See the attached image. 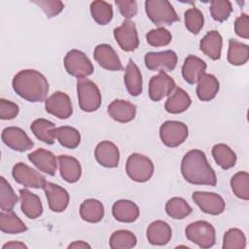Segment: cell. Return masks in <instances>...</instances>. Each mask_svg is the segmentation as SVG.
Masks as SVG:
<instances>
[{
	"instance_id": "obj_1",
	"label": "cell",
	"mask_w": 249,
	"mask_h": 249,
	"mask_svg": "<svg viewBox=\"0 0 249 249\" xmlns=\"http://www.w3.org/2000/svg\"><path fill=\"white\" fill-rule=\"evenodd\" d=\"M181 173L184 179L194 185L216 186L217 177L210 166L205 154L197 149L189 151L181 161Z\"/></svg>"
},
{
	"instance_id": "obj_2",
	"label": "cell",
	"mask_w": 249,
	"mask_h": 249,
	"mask_svg": "<svg viewBox=\"0 0 249 249\" xmlns=\"http://www.w3.org/2000/svg\"><path fill=\"white\" fill-rule=\"evenodd\" d=\"M12 86L16 93L29 102H42L47 98L49 83L37 70L25 69L15 75Z\"/></svg>"
},
{
	"instance_id": "obj_3",
	"label": "cell",
	"mask_w": 249,
	"mask_h": 249,
	"mask_svg": "<svg viewBox=\"0 0 249 249\" xmlns=\"http://www.w3.org/2000/svg\"><path fill=\"white\" fill-rule=\"evenodd\" d=\"M145 11L148 18L158 26L171 25L179 20V17L167 0H147Z\"/></svg>"
},
{
	"instance_id": "obj_4",
	"label": "cell",
	"mask_w": 249,
	"mask_h": 249,
	"mask_svg": "<svg viewBox=\"0 0 249 249\" xmlns=\"http://www.w3.org/2000/svg\"><path fill=\"white\" fill-rule=\"evenodd\" d=\"M79 106L85 112H94L101 105V93L98 87L89 79L77 81Z\"/></svg>"
},
{
	"instance_id": "obj_5",
	"label": "cell",
	"mask_w": 249,
	"mask_h": 249,
	"mask_svg": "<svg viewBox=\"0 0 249 249\" xmlns=\"http://www.w3.org/2000/svg\"><path fill=\"white\" fill-rule=\"evenodd\" d=\"M125 171L130 179L138 183H144L151 179L154 173L153 161L146 156L134 153L126 160Z\"/></svg>"
},
{
	"instance_id": "obj_6",
	"label": "cell",
	"mask_w": 249,
	"mask_h": 249,
	"mask_svg": "<svg viewBox=\"0 0 249 249\" xmlns=\"http://www.w3.org/2000/svg\"><path fill=\"white\" fill-rule=\"evenodd\" d=\"M186 237L200 248H210L215 244L216 234L213 226L206 221H196L187 226Z\"/></svg>"
},
{
	"instance_id": "obj_7",
	"label": "cell",
	"mask_w": 249,
	"mask_h": 249,
	"mask_svg": "<svg viewBox=\"0 0 249 249\" xmlns=\"http://www.w3.org/2000/svg\"><path fill=\"white\" fill-rule=\"evenodd\" d=\"M64 67L68 74L79 79L93 73V65L89 57L79 50L69 51L64 57Z\"/></svg>"
},
{
	"instance_id": "obj_8",
	"label": "cell",
	"mask_w": 249,
	"mask_h": 249,
	"mask_svg": "<svg viewBox=\"0 0 249 249\" xmlns=\"http://www.w3.org/2000/svg\"><path fill=\"white\" fill-rule=\"evenodd\" d=\"M188 126L178 121H166L160 127V137L162 143L170 148L181 145L188 137Z\"/></svg>"
},
{
	"instance_id": "obj_9",
	"label": "cell",
	"mask_w": 249,
	"mask_h": 249,
	"mask_svg": "<svg viewBox=\"0 0 249 249\" xmlns=\"http://www.w3.org/2000/svg\"><path fill=\"white\" fill-rule=\"evenodd\" d=\"M12 174L16 182L26 188L43 189L47 182L42 174L23 162L16 163L13 167Z\"/></svg>"
},
{
	"instance_id": "obj_10",
	"label": "cell",
	"mask_w": 249,
	"mask_h": 249,
	"mask_svg": "<svg viewBox=\"0 0 249 249\" xmlns=\"http://www.w3.org/2000/svg\"><path fill=\"white\" fill-rule=\"evenodd\" d=\"M177 54L174 51L166 50L160 53H147L144 57L145 65L152 71H172L177 65Z\"/></svg>"
},
{
	"instance_id": "obj_11",
	"label": "cell",
	"mask_w": 249,
	"mask_h": 249,
	"mask_svg": "<svg viewBox=\"0 0 249 249\" xmlns=\"http://www.w3.org/2000/svg\"><path fill=\"white\" fill-rule=\"evenodd\" d=\"M192 198L201 211L206 214L219 215L224 212L226 207L224 198L215 193L196 191L193 193Z\"/></svg>"
},
{
	"instance_id": "obj_12",
	"label": "cell",
	"mask_w": 249,
	"mask_h": 249,
	"mask_svg": "<svg viewBox=\"0 0 249 249\" xmlns=\"http://www.w3.org/2000/svg\"><path fill=\"white\" fill-rule=\"evenodd\" d=\"M114 37L124 52H133L139 46V39L136 26L133 21L126 19L123 24L114 29Z\"/></svg>"
},
{
	"instance_id": "obj_13",
	"label": "cell",
	"mask_w": 249,
	"mask_h": 249,
	"mask_svg": "<svg viewBox=\"0 0 249 249\" xmlns=\"http://www.w3.org/2000/svg\"><path fill=\"white\" fill-rule=\"evenodd\" d=\"M46 111L58 118V119H68L72 113V103L70 97L63 91H55L45 101Z\"/></svg>"
},
{
	"instance_id": "obj_14",
	"label": "cell",
	"mask_w": 249,
	"mask_h": 249,
	"mask_svg": "<svg viewBox=\"0 0 249 249\" xmlns=\"http://www.w3.org/2000/svg\"><path fill=\"white\" fill-rule=\"evenodd\" d=\"M2 141L12 150L18 152H24L30 150L34 143L28 137L26 132L20 127L9 126L3 129L2 131Z\"/></svg>"
},
{
	"instance_id": "obj_15",
	"label": "cell",
	"mask_w": 249,
	"mask_h": 249,
	"mask_svg": "<svg viewBox=\"0 0 249 249\" xmlns=\"http://www.w3.org/2000/svg\"><path fill=\"white\" fill-rule=\"evenodd\" d=\"M175 88L174 80L165 72L161 71L151 78L149 82V96L153 101H160L169 95Z\"/></svg>"
},
{
	"instance_id": "obj_16",
	"label": "cell",
	"mask_w": 249,
	"mask_h": 249,
	"mask_svg": "<svg viewBox=\"0 0 249 249\" xmlns=\"http://www.w3.org/2000/svg\"><path fill=\"white\" fill-rule=\"evenodd\" d=\"M43 190L45 191L49 207L52 211L62 212L67 208L69 195L65 189L56 184L46 182Z\"/></svg>"
},
{
	"instance_id": "obj_17",
	"label": "cell",
	"mask_w": 249,
	"mask_h": 249,
	"mask_svg": "<svg viewBox=\"0 0 249 249\" xmlns=\"http://www.w3.org/2000/svg\"><path fill=\"white\" fill-rule=\"evenodd\" d=\"M93 56L98 64L106 70L120 71L124 68L117 53L108 44H100L96 46L93 52Z\"/></svg>"
},
{
	"instance_id": "obj_18",
	"label": "cell",
	"mask_w": 249,
	"mask_h": 249,
	"mask_svg": "<svg viewBox=\"0 0 249 249\" xmlns=\"http://www.w3.org/2000/svg\"><path fill=\"white\" fill-rule=\"evenodd\" d=\"M94 157L100 165L107 168H114L119 164L120 152L113 142L102 141L96 146Z\"/></svg>"
},
{
	"instance_id": "obj_19",
	"label": "cell",
	"mask_w": 249,
	"mask_h": 249,
	"mask_svg": "<svg viewBox=\"0 0 249 249\" xmlns=\"http://www.w3.org/2000/svg\"><path fill=\"white\" fill-rule=\"evenodd\" d=\"M206 67V63L201 58L191 54L187 56L184 61L182 66V76L188 84L195 85L205 74Z\"/></svg>"
},
{
	"instance_id": "obj_20",
	"label": "cell",
	"mask_w": 249,
	"mask_h": 249,
	"mask_svg": "<svg viewBox=\"0 0 249 249\" xmlns=\"http://www.w3.org/2000/svg\"><path fill=\"white\" fill-rule=\"evenodd\" d=\"M28 160L39 169L40 171L53 176L56 171L57 163L54 155L48 150L38 149L28 155Z\"/></svg>"
},
{
	"instance_id": "obj_21",
	"label": "cell",
	"mask_w": 249,
	"mask_h": 249,
	"mask_svg": "<svg viewBox=\"0 0 249 249\" xmlns=\"http://www.w3.org/2000/svg\"><path fill=\"white\" fill-rule=\"evenodd\" d=\"M108 114L119 123H128L135 118L136 106L129 101L116 99L109 104Z\"/></svg>"
},
{
	"instance_id": "obj_22",
	"label": "cell",
	"mask_w": 249,
	"mask_h": 249,
	"mask_svg": "<svg viewBox=\"0 0 249 249\" xmlns=\"http://www.w3.org/2000/svg\"><path fill=\"white\" fill-rule=\"evenodd\" d=\"M20 208L22 213L29 219H36L43 213V206L40 197L27 189L19 190Z\"/></svg>"
},
{
	"instance_id": "obj_23",
	"label": "cell",
	"mask_w": 249,
	"mask_h": 249,
	"mask_svg": "<svg viewBox=\"0 0 249 249\" xmlns=\"http://www.w3.org/2000/svg\"><path fill=\"white\" fill-rule=\"evenodd\" d=\"M172 236V231L170 226L161 220L154 221L148 226L147 239L152 245H165Z\"/></svg>"
},
{
	"instance_id": "obj_24",
	"label": "cell",
	"mask_w": 249,
	"mask_h": 249,
	"mask_svg": "<svg viewBox=\"0 0 249 249\" xmlns=\"http://www.w3.org/2000/svg\"><path fill=\"white\" fill-rule=\"evenodd\" d=\"M112 214L119 222L132 223L139 217V208L131 200L120 199L113 204Z\"/></svg>"
},
{
	"instance_id": "obj_25",
	"label": "cell",
	"mask_w": 249,
	"mask_h": 249,
	"mask_svg": "<svg viewBox=\"0 0 249 249\" xmlns=\"http://www.w3.org/2000/svg\"><path fill=\"white\" fill-rule=\"evenodd\" d=\"M59 171L62 179L68 183L77 182L82 174V167L79 160L73 157L60 155L57 158Z\"/></svg>"
},
{
	"instance_id": "obj_26",
	"label": "cell",
	"mask_w": 249,
	"mask_h": 249,
	"mask_svg": "<svg viewBox=\"0 0 249 249\" xmlns=\"http://www.w3.org/2000/svg\"><path fill=\"white\" fill-rule=\"evenodd\" d=\"M222 46H223L222 36L216 30L207 32L204 35V37L200 40V43H199L200 51L213 60H218L221 57Z\"/></svg>"
},
{
	"instance_id": "obj_27",
	"label": "cell",
	"mask_w": 249,
	"mask_h": 249,
	"mask_svg": "<svg viewBox=\"0 0 249 249\" xmlns=\"http://www.w3.org/2000/svg\"><path fill=\"white\" fill-rule=\"evenodd\" d=\"M191 104L192 99L190 95L183 89L175 88L165 101L164 108L170 114H180L185 112Z\"/></svg>"
},
{
	"instance_id": "obj_28",
	"label": "cell",
	"mask_w": 249,
	"mask_h": 249,
	"mask_svg": "<svg viewBox=\"0 0 249 249\" xmlns=\"http://www.w3.org/2000/svg\"><path fill=\"white\" fill-rule=\"evenodd\" d=\"M220 84L217 78L212 74H204L196 86V95L201 101H210L217 95Z\"/></svg>"
},
{
	"instance_id": "obj_29",
	"label": "cell",
	"mask_w": 249,
	"mask_h": 249,
	"mask_svg": "<svg viewBox=\"0 0 249 249\" xmlns=\"http://www.w3.org/2000/svg\"><path fill=\"white\" fill-rule=\"evenodd\" d=\"M124 85L128 93L132 96H138L142 92V75L132 59H129L125 68Z\"/></svg>"
},
{
	"instance_id": "obj_30",
	"label": "cell",
	"mask_w": 249,
	"mask_h": 249,
	"mask_svg": "<svg viewBox=\"0 0 249 249\" xmlns=\"http://www.w3.org/2000/svg\"><path fill=\"white\" fill-rule=\"evenodd\" d=\"M55 128L54 124L46 119H37L30 125V129L35 137L50 145L54 143Z\"/></svg>"
},
{
	"instance_id": "obj_31",
	"label": "cell",
	"mask_w": 249,
	"mask_h": 249,
	"mask_svg": "<svg viewBox=\"0 0 249 249\" xmlns=\"http://www.w3.org/2000/svg\"><path fill=\"white\" fill-rule=\"evenodd\" d=\"M81 218L89 223H98L104 217L103 204L94 198L86 199L80 206Z\"/></svg>"
},
{
	"instance_id": "obj_32",
	"label": "cell",
	"mask_w": 249,
	"mask_h": 249,
	"mask_svg": "<svg viewBox=\"0 0 249 249\" xmlns=\"http://www.w3.org/2000/svg\"><path fill=\"white\" fill-rule=\"evenodd\" d=\"M0 230L2 232L15 234L27 231L25 224L12 210L0 212Z\"/></svg>"
},
{
	"instance_id": "obj_33",
	"label": "cell",
	"mask_w": 249,
	"mask_h": 249,
	"mask_svg": "<svg viewBox=\"0 0 249 249\" xmlns=\"http://www.w3.org/2000/svg\"><path fill=\"white\" fill-rule=\"evenodd\" d=\"M212 156L216 163L223 169H230L236 162L235 153L226 144L219 143L213 146Z\"/></svg>"
},
{
	"instance_id": "obj_34",
	"label": "cell",
	"mask_w": 249,
	"mask_h": 249,
	"mask_svg": "<svg viewBox=\"0 0 249 249\" xmlns=\"http://www.w3.org/2000/svg\"><path fill=\"white\" fill-rule=\"evenodd\" d=\"M249 59V47L235 39L229 40L228 60L232 65H243Z\"/></svg>"
},
{
	"instance_id": "obj_35",
	"label": "cell",
	"mask_w": 249,
	"mask_h": 249,
	"mask_svg": "<svg viewBox=\"0 0 249 249\" xmlns=\"http://www.w3.org/2000/svg\"><path fill=\"white\" fill-rule=\"evenodd\" d=\"M55 139L58 140L61 146L69 149H75L81 142V135L76 128L63 125L55 128Z\"/></svg>"
},
{
	"instance_id": "obj_36",
	"label": "cell",
	"mask_w": 249,
	"mask_h": 249,
	"mask_svg": "<svg viewBox=\"0 0 249 249\" xmlns=\"http://www.w3.org/2000/svg\"><path fill=\"white\" fill-rule=\"evenodd\" d=\"M166 214L176 220H182L192 213V207L182 197H172L165 204Z\"/></svg>"
},
{
	"instance_id": "obj_37",
	"label": "cell",
	"mask_w": 249,
	"mask_h": 249,
	"mask_svg": "<svg viewBox=\"0 0 249 249\" xmlns=\"http://www.w3.org/2000/svg\"><path fill=\"white\" fill-rule=\"evenodd\" d=\"M90 14L92 18L100 25L108 24L113 18L112 5L105 1H93L90 4Z\"/></svg>"
},
{
	"instance_id": "obj_38",
	"label": "cell",
	"mask_w": 249,
	"mask_h": 249,
	"mask_svg": "<svg viewBox=\"0 0 249 249\" xmlns=\"http://www.w3.org/2000/svg\"><path fill=\"white\" fill-rule=\"evenodd\" d=\"M137 238L133 232L126 230H119L112 233L109 244L112 249H129L136 245Z\"/></svg>"
},
{
	"instance_id": "obj_39",
	"label": "cell",
	"mask_w": 249,
	"mask_h": 249,
	"mask_svg": "<svg viewBox=\"0 0 249 249\" xmlns=\"http://www.w3.org/2000/svg\"><path fill=\"white\" fill-rule=\"evenodd\" d=\"M231 187L235 196L243 200L249 199V174L246 171L235 173L231 179Z\"/></svg>"
},
{
	"instance_id": "obj_40",
	"label": "cell",
	"mask_w": 249,
	"mask_h": 249,
	"mask_svg": "<svg viewBox=\"0 0 249 249\" xmlns=\"http://www.w3.org/2000/svg\"><path fill=\"white\" fill-rule=\"evenodd\" d=\"M18 196L12 186L4 178H0V208L3 211L12 210L18 202Z\"/></svg>"
},
{
	"instance_id": "obj_41",
	"label": "cell",
	"mask_w": 249,
	"mask_h": 249,
	"mask_svg": "<svg viewBox=\"0 0 249 249\" xmlns=\"http://www.w3.org/2000/svg\"><path fill=\"white\" fill-rule=\"evenodd\" d=\"M246 247V237L243 231L233 228L227 231L223 238L224 249H244Z\"/></svg>"
},
{
	"instance_id": "obj_42",
	"label": "cell",
	"mask_w": 249,
	"mask_h": 249,
	"mask_svg": "<svg viewBox=\"0 0 249 249\" xmlns=\"http://www.w3.org/2000/svg\"><path fill=\"white\" fill-rule=\"evenodd\" d=\"M185 26L193 34H198L203 27L204 18L200 10L197 8L188 9L185 14Z\"/></svg>"
},
{
	"instance_id": "obj_43",
	"label": "cell",
	"mask_w": 249,
	"mask_h": 249,
	"mask_svg": "<svg viewBox=\"0 0 249 249\" xmlns=\"http://www.w3.org/2000/svg\"><path fill=\"white\" fill-rule=\"evenodd\" d=\"M211 17L214 20L223 22L229 18L232 12L231 3L228 0H213L209 8Z\"/></svg>"
},
{
	"instance_id": "obj_44",
	"label": "cell",
	"mask_w": 249,
	"mask_h": 249,
	"mask_svg": "<svg viewBox=\"0 0 249 249\" xmlns=\"http://www.w3.org/2000/svg\"><path fill=\"white\" fill-rule=\"evenodd\" d=\"M146 40L152 47H163L167 46L171 42L172 36L167 29L159 27L157 29L150 30L146 35Z\"/></svg>"
},
{
	"instance_id": "obj_45",
	"label": "cell",
	"mask_w": 249,
	"mask_h": 249,
	"mask_svg": "<svg viewBox=\"0 0 249 249\" xmlns=\"http://www.w3.org/2000/svg\"><path fill=\"white\" fill-rule=\"evenodd\" d=\"M33 3L38 5L49 18L57 16L64 8V4L56 0H40L33 1Z\"/></svg>"
},
{
	"instance_id": "obj_46",
	"label": "cell",
	"mask_w": 249,
	"mask_h": 249,
	"mask_svg": "<svg viewBox=\"0 0 249 249\" xmlns=\"http://www.w3.org/2000/svg\"><path fill=\"white\" fill-rule=\"evenodd\" d=\"M19 108L18 104L6 100L4 98L0 99V119L1 120H12L16 118L18 114Z\"/></svg>"
},
{
	"instance_id": "obj_47",
	"label": "cell",
	"mask_w": 249,
	"mask_h": 249,
	"mask_svg": "<svg viewBox=\"0 0 249 249\" xmlns=\"http://www.w3.org/2000/svg\"><path fill=\"white\" fill-rule=\"evenodd\" d=\"M116 5L122 16L126 18L134 17L137 13V3L134 0H116Z\"/></svg>"
},
{
	"instance_id": "obj_48",
	"label": "cell",
	"mask_w": 249,
	"mask_h": 249,
	"mask_svg": "<svg viewBox=\"0 0 249 249\" xmlns=\"http://www.w3.org/2000/svg\"><path fill=\"white\" fill-rule=\"evenodd\" d=\"M234 31L237 36L243 39L249 38V17L247 14H241V16L236 18Z\"/></svg>"
},
{
	"instance_id": "obj_49",
	"label": "cell",
	"mask_w": 249,
	"mask_h": 249,
	"mask_svg": "<svg viewBox=\"0 0 249 249\" xmlns=\"http://www.w3.org/2000/svg\"><path fill=\"white\" fill-rule=\"evenodd\" d=\"M21 248L26 249L27 246L24 243L19 241H10L2 246V249H21Z\"/></svg>"
},
{
	"instance_id": "obj_50",
	"label": "cell",
	"mask_w": 249,
	"mask_h": 249,
	"mask_svg": "<svg viewBox=\"0 0 249 249\" xmlns=\"http://www.w3.org/2000/svg\"><path fill=\"white\" fill-rule=\"evenodd\" d=\"M68 248H75V249H84V248H90V245L88 244L85 241L79 240V241H74L73 243L68 245Z\"/></svg>"
}]
</instances>
